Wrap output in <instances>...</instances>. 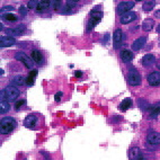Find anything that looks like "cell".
Wrapping results in <instances>:
<instances>
[{"instance_id": "d4e9b609", "label": "cell", "mask_w": 160, "mask_h": 160, "mask_svg": "<svg viewBox=\"0 0 160 160\" xmlns=\"http://www.w3.org/2000/svg\"><path fill=\"white\" fill-rule=\"evenodd\" d=\"M160 114V106H152L150 108V117L151 118H156L157 116Z\"/></svg>"}, {"instance_id": "e0dca14e", "label": "cell", "mask_w": 160, "mask_h": 160, "mask_svg": "<svg viewBox=\"0 0 160 160\" xmlns=\"http://www.w3.org/2000/svg\"><path fill=\"white\" fill-rule=\"evenodd\" d=\"M32 60H33V62H35L38 66L42 64V62H43V55H42V53L38 50H33L32 51Z\"/></svg>"}, {"instance_id": "5bb4252c", "label": "cell", "mask_w": 160, "mask_h": 160, "mask_svg": "<svg viewBox=\"0 0 160 160\" xmlns=\"http://www.w3.org/2000/svg\"><path fill=\"white\" fill-rule=\"evenodd\" d=\"M122 38H123V32H122L121 28H117V29L114 32V36H113V40H114V48H115V49H118V48H120Z\"/></svg>"}, {"instance_id": "484cf974", "label": "cell", "mask_w": 160, "mask_h": 160, "mask_svg": "<svg viewBox=\"0 0 160 160\" xmlns=\"http://www.w3.org/2000/svg\"><path fill=\"white\" fill-rule=\"evenodd\" d=\"M138 104H139V107H140L142 111H147L148 108H150L149 103H148L147 100H144V99H138Z\"/></svg>"}, {"instance_id": "8fae6325", "label": "cell", "mask_w": 160, "mask_h": 160, "mask_svg": "<svg viewBox=\"0 0 160 160\" xmlns=\"http://www.w3.org/2000/svg\"><path fill=\"white\" fill-rule=\"evenodd\" d=\"M147 141L148 143L150 144H160V133L159 132H156V131H152V132H149L147 135Z\"/></svg>"}, {"instance_id": "ee69618b", "label": "cell", "mask_w": 160, "mask_h": 160, "mask_svg": "<svg viewBox=\"0 0 160 160\" xmlns=\"http://www.w3.org/2000/svg\"><path fill=\"white\" fill-rule=\"evenodd\" d=\"M159 46H160V41H159Z\"/></svg>"}, {"instance_id": "277c9868", "label": "cell", "mask_w": 160, "mask_h": 160, "mask_svg": "<svg viewBox=\"0 0 160 160\" xmlns=\"http://www.w3.org/2000/svg\"><path fill=\"white\" fill-rule=\"evenodd\" d=\"M126 79H128V82L131 86H139V85H141V80H142L141 79V75L137 70H131L128 73Z\"/></svg>"}, {"instance_id": "1f68e13d", "label": "cell", "mask_w": 160, "mask_h": 160, "mask_svg": "<svg viewBox=\"0 0 160 160\" xmlns=\"http://www.w3.org/2000/svg\"><path fill=\"white\" fill-rule=\"evenodd\" d=\"M34 82H35V77H32L28 75L26 78V85L27 86H33Z\"/></svg>"}, {"instance_id": "8d00e7d4", "label": "cell", "mask_w": 160, "mask_h": 160, "mask_svg": "<svg viewBox=\"0 0 160 160\" xmlns=\"http://www.w3.org/2000/svg\"><path fill=\"white\" fill-rule=\"evenodd\" d=\"M71 10V8L69 7V6H64V7H62V8L60 9V11L61 13H63V14H67V13H69Z\"/></svg>"}, {"instance_id": "d6a6232c", "label": "cell", "mask_w": 160, "mask_h": 160, "mask_svg": "<svg viewBox=\"0 0 160 160\" xmlns=\"http://www.w3.org/2000/svg\"><path fill=\"white\" fill-rule=\"evenodd\" d=\"M14 9H15L14 6H5V7L1 8V14H4L5 11H6V14H7V11H13Z\"/></svg>"}, {"instance_id": "cb8c5ba5", "label": "cell", "mask_w": 160, "mask_h": 160, "mask_svg": "<svg viewBox=\"0 0 160 160\" xmlns=\"http://www.w3.org/2000/svg\"><path fill=\"white\" fill-rule=\"evenodd\" d=\"M9 109H10V105H9V103L7 100H4V102L0 103V113L1 114L8 113Z\"/></svg>"}, {"instance_id": "4fadbf2b", "label": "cell", "mask_w": 160, "mask_h": 160, "mask_svg": "<svg viewBox=\"0 0 160 160\" xmlns=\"http://www.w3.org/2000/svg\"><path fill=\"white\" fill-rule=\"evenodd\" d=\"M146 43H147V37L146 36H141V37L137 38L132 43V50L133 51H139V50H141L146 45Z\"/></svg>"}, {"instance_id": "9c48e42d", "label": "cell", "mask_w": 160, "mask_h": 160, "mask_svg": "<svg viewBox=\"0 0 160 160\" xmlns=\"http://www.w3.org/2000/svg\"><path fill=\"white\" fill-rule=\"evenodd\" d=\"M137 19V13H134V11H129V13L124 14V15H122L120 18V22L121 24H130V23H132L133 20Z\"/></svg>"}, {"instance_id": "6da1fadb", "label": "cell", "mask_w": 160, "mask_h": 160, "mask_svg": "<svg viewBox=\"0 0 160 160\" xmlns=\"http://www.w3.org/2000/svg\"><path fill=\"white\" fill-rule=\"evenodd\" d=\"M16 125H17V123H16L15 118L9 117V116L4 117L1 120V122H0V132H1V134H4V135L5 134L11 133L14 130H15V128H16Z\"/></svg>"}, {"instance_id": "f1b7e54d", "label": "cell", "mask_w": 160, "mask_h": 160, "mask_svg": "<svg viewBox=\"0 0 160 160\" xmlns=\"http://www.w3.org/2000/svg\"><path fill=\"white\" fill-rule=\"evenodd\" d=\"M51 7L55 10L58 9H61V1H58V0H52L51 1Z\"/></svg>"}, {"instance_id": "7bdbcfd3", "label": "cell", "mask_w": 160, "mask_h": 160, "mask_svg": "<svg viewBox=\"0 0 160 160\" xmlns=\"http://www.w3.org/2000/svg\"><path fill=\"white\" fill-rule=\"evenodd\" d=\"M157 66H158V69L160 70V59H159V61H158V63H157Z\"/></svg>"}, {"instance_id": "3957f363", "label": "cell", "mask_w": 160, "mask_h": 160, "mask_svg": "<svg viewBox=\"0 0 160 160\" xmlns=\"http://www.w3.org/2000/svg\"><path fill=\"white\" fill-rule=\"evenodd\" d=\"M15 59H16L17 61H20L22 63H24V64H25V67H26L27 69H31V70H33V60H32L31 58H28V57H27L24 52H22V51H18L17 53L15 54Z\"/></svg>"}, {"instance_id": "8992f818", "label": "cell", "mask_w": 160, "mask_h": 160, "mask_svg": "<svg viewBox=\"0 0 160 160\" xmlns=\"http://www.w3.org/2000/svg\"><path fill=\"white\" fill-rule=\"evenodd\" d=\"M26 29V27L24 24H20L19 26H17L16 28H7L5 29L6 34H9L10 36H20L24 34V32Z\"/></svg>"}, {"instance_id": "74e56055", "label": "cell", "mask_w": 160, "mask_h": 160, "mask_svg": "<svg viewBox=\"0 0 160 160\" xmlns=\"http://www.w3.org/2000/svg\"><path fill=\"white\" fill-rule=\"evenodd\" d=\"M67 6H69L70 8H73V7L77 6V2L76 1H72V0H69V1H67Z\"/></svg>"}, {"instance_id": "e575fe53", "label": "cell", "mask_w": 160, "mask_h": 160, "mask_svg": "<svg viewBox=\"0 0 160 160\" xmlns=\"http://www.w3.org/2000/svg\"><path fill=\"white\" fill-rule=\"evenodd\" d=\"M24 104H25V100H18V102H16L15 103V109L18 111V109H19V108H20Z\"/></svg>"}, {"instance_id": "7402d4cb", "label": "cell", "mask_w": 160, "mask_h": 160, "mask_svg": "<svg viewBox=\"0 0 160 160\" xmlns=\"http://www.w3.org/2000/svg\"><path fill=\"white\" fill-rule=\"evenodd\" d=\"M155 5H156V2L153 1V0H147V1H144L142 5V8L144 11H150V10H152L153 9V7H155Z\"/></svg>"}, {"instance_id": "ffe728a7", "label": "cell", "mask_w": 160, "mask_h": 160, "mask_svg": "<svg viewBox=\"0 0 160 160\" xmlns=\"http://www.w3.org/2000/svg\"><path fill=\"white\" fill-rule=\"evenodd\" d=\"M24 84H26V78H24L23 76H15L11 80L13 86H23Z\"/></svg>"}, {"instance_id": "ab89813d", "label": "cell", "mask_w": 160, "mask_h": 160, "mask_svg": "<svg viewBox=\"0 0 160 160\" xmlns=\"http://www.w3.org/2000/svg\"><path fill=\"white\" fill-rule=\"evenodd\" d=\"M75 76H76L77 78H80V77L82 76V72H81V71H76V72H75Z\"/></svg>"}, {"instance_id": "836d02e7", "label": "cell", "mask_w": 160, "mask_h": 160, "mask_svg": "<svg viewBox=\"0 0 160 160\" xmlns=\"http://www.w3.org/2000/svg\"><path fill=\"white\" fill-rule=\"evenodd\" d=\"M40 155L42 156V160H51V156L46 151H40Z\"/></svg>"}, {"instance_id": "f35d334b", "label": "cell", "mask_w": 160, "mask_h": 160, "mask_svg": "<svg viewBox=\"0 0 160 160\" xmlns=\"http://www.w3.org/2000/svg\"><path fill=\"white\" fill-rule=\"evenodd\" d=\"M6 100V91H5V89L1 90V102H4Z\"/></svg>"}, {"instance_id": "d590c367", "label": "cell", "mask_w": 160, "mask_h": 160, "mask_svg": "<svg viewBox=\"0 0 160 160\" xmlns=\"http://www.w3.org/2000/svg\"><path fill=\"white\" fill-rule=\"evenodd\" d=\"M62 96H63L62 91H58V93L55 94V96H54V99H55V102H57V103L60 102V100H61V98H62Z\"/></svg>"}, {"instance_id": "30bf717a", "label": "cell", "mask_w": 160, "mask_h": 160, "mask_svg": "<svg viewBox=\"0 0 160 160\" xmlns=\"http://www.w3.org/2000/svg\"><path fill=\"white\" fill-rule=\"evenodd\" d=\"M129 157H130V160H144L143 159L142 152L140 150V148L138 147H133L130 149Z\"/></svg>"}, {"instance_id": "ac0fdd59", "label": "cell", "mask_w": 160, "mask_h": 160, "mask_svg": "<svg viewBox=\"0 0 160 160\" xmlns=\"http://www.w3.org/2000/svg\"><path fill=\"white\" fill-rule=\"evenodd\" d=\"M155 26V20L152 18H146L142 22V29L146 32H150Z\"/></svg>"}, {"instance_id": "f546056e", "label": "cell", "mask_w": 160, "mask_h": 160, "mask_svg": "<svg viewBox=\"0 0 160 160\" xmlns=\"http://www.w3.org/2000/svg\"><path fill=\"white\" fill-rule=\"evenodd\" d=\"M37 5H38V1H36V0H29V1L27 2V8H29V9H36Z\"/></svg>"}, {"instance_id": "2e32d148", "label": "cell", "mask_w": 160, "mask_h": 160, "mask_svg": "<svg viewBox=\"0 0 160 160\" xmlns=\"http://www.w3.org/2000/svg\"><path fill=\"white\" fill-rule=\"evenodd\" d=\"M120 57H121V60L124 63H129L133 59V53L131 51H129V50H123V51H121Z\"/></svg>"}, {"instance_id": "9a60e30c", "label": "cell", "mask_w": 160, "mask_h": 160, "mask_svg": "<svg viewBox=\"0 0 160 160\" xmlns=\"http://www.w3.org/2000/svg\"><path fill=\"white\" fill-rule=\"evenodd\" d=\"M16 43V41L13 36H2L0 38V46L1 48H7V46H11Z\"/></svg>"}, {"instance_id": "44dd1931", "label": "cell", "mask_w": 160, "mask_h": 160, "mask_svg": "<svg viewBox=\"0 0 160 160\" xmlns=\"http://www.w3.org/2000/svg\"><path fill=\"white\" fill-rule=\"evenodd\" d=\"M50 7H51V1H38L36 10L37 11H44L46 9H49Z\"/></svg>"}, {"instance_id": "ba28073f", "label": "cell", "mask_w": 160, "mask_h": 160, "mask_svg": "<svg viewBox=\"0 0 160 160\" xmlns=\"http://www.w3.org/2000/svg\"><path fill=\"white\" fill-rule=\"evenodd\" d=\"M148 84L150 86H159L160 85V72L159 71H153L150 75H148L147 77Z\"/></svg>"}, {"instance_id": "4dcf8cb0", "label": "cell", "mask_w": 160, "mask_h": 160, "mask_svg": "<svg viewBox=\"0 0 160 160\" xmlns=\"http://www.w3.org/2000/svg\"><path fill=\"white\" fill-rule=\"evenodd\" d=\"M19 14L22 17H26L27 16V7L26 6H20L19 7Z\"/></svg>"}, {"instance_id": "b9f144b4", "label": "cell", "mask_w": 160, "mask_h": 160, "mask_svg": "<svg viewBox=\"0 0 160 160\" xmlns=\"http://www.w3.org/2000/svg\"><path fill=\"white\" fill-rule=\"evenodd\" d=\"M157 32H158V34H160V24L158 25V27H157Z\"/></svg>"}, {"instance_id": "7c38bea8", "label": "cell", "mask_w": 160, "mask_h": 160, "mask_svg": "<svg viewBox=\"0 0 160 160\" xmlns=\"http://www.w3.org/2000/svg\"><path fill=\"white\" fill-rule=\"evenodd\" d=\"M155 62H156V58H155L153 54H150V53L146 54V55L141 59V63H142L143 67H146V68L152 67V66L155 64Z\"/></svg>"}, {"instance_id": "7a4b0ae2", "label": "cell", "mask_w": 160, "mask_h": 160, "mask_svg": "<svg viewBox=\"0 0 160 160\" xmlns=\"http://www.w3.org/2000/svg\"><path fill=\"white\" fill-rule=\"evenodd\" d=\"M5 91H6V99H7L8 103L15 102L18 98V96H19V90H18V88H16L13 85L7 86L5 88Z\"/></svg>"}, {"instance_id": "5b68a950", "label": "cell", "mask_w": 160, "mask_h": 160, "mask_svg": "<svg viewBox=\"0 0 160 160\" xmlns=\"http://www.w3.org/2000/svg\"><path fill=\"white\" fill-rule=\"evenodd\" d=\"M134 5H135L134 1H122L117 6V14L122 16L124 14L129 13V11H131V9L134 7Z\"/></svg>"}, {"instance_id": "83f0119b", "label": "cell", "mask_w": 160, "mask_h": 160, "mask_svg": "<svg viewBox=\"0 0 160 160\" xmlns=\"http://www.w3.org/2000/svg\"><path fill=\"white\" fill-rule=\"evenodd\" d=\"M90 17H93V18H98V19H102L103 17V13L102 11H97L96 9H93L91 11H90Z\"/></svg>"}, {"instance_id": "4316f807", "label": "cell", "mask_w": 160, "mask_h": 160, "mask_svg": "<svg viewBox=\"0 0 160 160\" xmlns=\"http://www.w3.org/2000/svg\"><path fill=\"white\" fill-rule=\"evenodd\" d=\"M2 18L8 20V22H16L18 17L14 14H2Z\"/></svg>"}, {"instance_id": "60d3db41", "label": "cell", "mask_w": 160, "mask_h": 160, "mask_svg": "<svg viewBox=\"0 0 160 160\" xmlns=\"http://www.w3.org/2000/svg\"><path fill=\"white\" fill-rule=\"evenodd\" d=\"M155 16H156L157 18H160V9L159 10H157L156 13H155Z\"/></svg>"}, {"instance_id": "603a6c76", "label": "cell", "mask_w": 160, "mask_h": 160, "mask_svg": "<svg viewBox=\"0 0 160 160\" xmlns=\"http://www.w3.org/2000/svg\"><path fill=\"white\" fill-rule=\"evenodd\" d=\"M99 22H100V19H98V18L90 17V19L88 20V25H87V31H88V32L93 31V28L96 26V25H97Z\"/></svg>"}, {"instance_id": "d6986e66", "label": "cell", "mask_w": 160, "mask_h": 160, "mask_svg": "<svg viewBox=\"0 0 160 160\" xmlns=\"http://www.w3.org/2000/svg\"><path fill=\"white\" fill-rule=\"evenodd\" d=\"M132 106V99L131 98H125L123 102L120 104V106H118V108H120V111H128L130 107Z\"/></svg>"}, {"instance_id": "52a82bcc", "label": "cell", "mask_w": 160, "mask_h": 160, "mask_svg": "<svg viewBox=\"0 0 160 160\" xmlns=\"http://www.w3.org/2000/svg\"><path fill=\"white\" fill-rule=\"evenodd\" d=\"M38 122V118L37 116L34 115V114H29V115L26 116V118L24 121V125L26 126L27 129H34Z\"/></svg>"}]
</instances>
